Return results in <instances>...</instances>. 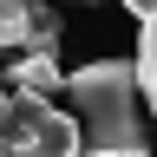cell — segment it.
<instances>
[{
	"label": "cell",
	"instance_id": "ba28073f",
	"mask_svg": "<svg viewBox=\"0 0 157 157\" xmlns=\"http://www.w3.org/2000/svg\"><path fill=\"white\" fill-rule=\"evenodd\" d=\"M7 124H13V98L0 92V144H7Z\"/></svg>",
	"mask_w": 157,
	"mask_h": 157
},
{
	"label": "cell",
	"instance_id": "9c48e42d",
	"mask_svg": "<svg viewBox=\"0 0 157 157\" xmlns=\"http://www.w3.org/2000/svg\"><path fill=\"white\" fill-rule=\"evenodd\" d=\"M151 157H157V151H151Z\"/></svg>",
	"mask_w": 157,
	"mask_h": 157
},
{
	"label": "cell",
	"instance_id": "8992f818",
	"mask_svg": "<svg viewBox=\"0 0 157 157\" xmlns=\"http://www.w3.org/2000/svg\"><path fill=\"white\" fill-rule=\"evenodd\" d=\"M26 52H59V13H52V7H33V33H26Z\"/></svg>",
	"mask_w": 157,
	"mask_h": 157
},
{
	"label": "cell",
	"instance_id": "7a4b0ae2",
	"mask_svg": "<svg viewBox=\"0 0 157 157\" xmlns=\"http://www.w3.org/2000/svg\"><path fill=\"white\" fill-rule=\"evenodd\" d=\"M7 144L33 151V157H78V124L52 98H26L13 92V124H7Z\"/></svg>",
	"mask_w": 157,
	"mask_h": 157
},
{
	"label": "cell",
	"instance_id": "3957f363",
	"mask_svg": "<svg viewBox=\"0 0 157 157\" xmlns=\"http://www.w3.org/2000/svg\"><path fill=\"white\" fill-rule=\"evenodd\" d=\"M7 78H13V92H26V98H52V92H66V72H59L52 52H20L13 66H7Z\"/></svg>",
	"mask_w": 157,
	"mask_h": 157
},
{
	"label": "cell",
	"instance_id": "277c9868",
	"mask_svg": "<svg viewBox=\"0 0 157 157\" xmlns=\"http://www.w3.org/2000/svg\"><path fill=\"white\" fill-rule=\"evenodd\" d=\"M33 33V0H0V52H26Z\"/></svg>",
	"mask_w": 157,
	"mask_h": 157
},
{
	"label": "cell",
	"instance_id": "5b68a950",
	"mask_svg": "<svg viewBox=\"0 0 157 157\" xmlns=\"http://www.w3.org/2000/svg\"><path fill=\"white\" fill-rule=\"evenodd\" d=\"M137 85H144V105H151V118H157V20L151 26H137Z\"/></svg>",
	"mask_w": 157,
	"mask_h": 157
},
{
	"label": "cell",
	"instance_id": "52a82bcc",
	"mask_svg": "<svg viewBox=\"0 0 157 157\" xmlns=\"http://www.w3.org/2000/svg\"><path fill=\"white\" fill-rule=\"evenodd\" d=\"M124 13L137 20V26H151V20H157V0H124Z\"/></svg>",
	"mask_w": 157,
	"mask_h": 157
},
{
	"label": "cell",
	"instance_id": "6da1fadb",
	"mask_svg": "<svg viewBox=\"0 0 157 157\" xmlns=\"http://www.w3.org/2000/svg\"><path fill=\"white\" fill-rule=\"evenodd\" d=\"M66 92H72V124L85 157H151L144 85L131 59H92L66 78Z\"/></svg>",
	"mask_w": 157,
	"mask_h": 157
}]
</instances>
